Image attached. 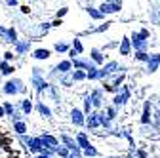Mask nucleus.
Here are the masks:
<instances>
[{"label": "nucleus", "mask_w": 160, "mask_h": 158, "mask_svg": "<svg viewBox=\"0 0 160 158\" xmlns=\"http://www.w3.org/2000/svg\"><path fill=\"white\" fill-rule=\"evenodd\" d=\"M27 88L23 86V82L21 80H17V78H13V80H8L6 84H4V88H2V91L6 93V95H15V93H23Z\"/></svg>", "instance_id": "f257e3e1"}, {"label": "nucleus", "mask_w": 160, "mask_h": 158, "mask_svg": "<svg viewBox=\"0 0 160 158\" xmlns=\"http://www.w3.org/2000/svg\"><path fill=\"white\" fill-rule=\"evenodd\" d=\"M71 122H72L76 128H82V126H86L84 111H80V109H72V111H71Z\"/></svg>", "instance_id": "f03ea898"}, {"label": "nucleus", "mask_w": 160, "mask_h": 158, "mask_svg": "<svg viewBox=\"0 0 160 158\" xmlns=\"http://www.w3.org/2000/svg\"><path fill=\"white\" fill-rule=\"evenodd\" d=\"M128 99H130V90H128V88H122V93L114 95V99H112V105H114V107H122V105H124Z\"/></svg>", "instance_id": "7ed1b4c3"}, {"label": "nucleus", "mask_w": 160, "mask_h": 158, "mask_svg": "<svg viewBox=\"0 0 160 158\" xmlns=\"http://www.w3.org/2000/svg\"><path fill=\"white\" fill-rule=\"evenodd\" d=\"M86 126L90 130H97L101 126V118H99V112H90V116L86 118Z\"/></svg>", "instance_id": "20e7f679"}, {"label": "nucleus", "mask_w": 160, "mask_h": 158, "mask_svg": "<svg viewBox=\"0 0 160 158\" xmlns=\"http://www.w3.org/2000/svg\"><path fill=\"white\" fill-rule=\"evenodd\" d=\"M74 139H76V145L80 147V151H88V149L92 147V143H90V139L86 137V133H84V131L76 133V137H74Z\"/></svg>", "instance_id": "39448f33"}, {"label": "nucleus", "mask_w": 160, "mask_h": 158, "mask_svg": "<svg viewBox=\"0 0 160 158\" xmlns=\"http://www.w3.org/2000/svg\"><path fill=\"white\" fill-rule=\"evenodd\" d=\"M72 65H74V67H78L80 71H92V69H93V63L90 61V59H82V57L72 59Z\"/></svg>", "instance_id": "423d86ee"}, {"label": "nucleus", "mask_w": 160, "mask_h": 158, "mask_svg": "<svg viewBox=\"0 0 160 158\" xmlns=\"http://www.w3.org/2000/svg\"><path fill=\"white\" fill-rule=\"evenodd\" d=\"M40 139H42L48 147H52V149H57L59 145H61V143H59V137H55L52 133H42V135H40Z\"/></svg>", "instance_id": "0eeeda50"}, {"label": "nucleus", "mask_w": 160, "mask_h": 158, "mask_svg": "<svg viewBox=\"0 0 160 158\" xmlns=\"http://www.w3.org/2000/svg\"><path fill=\"white\" fill-rule=\"evenodd\" d=\"M36 111H38V114L42 116V118H52V109L46 103H42V101L36 103Z\"/></svg>", "instance_id": "6e6552de"}, {"label": "nucleus", "mask_w": 160, "mask_h": 158, "mask_svg": "<svg viewBox=\"0 0 160 158\" xmlns=\"http://www.w3.org/2000/svg\"><path fill=\"white\" fill-rule=\"evenodd\" d=\"M90 97H92L93 107H101V105H103V91H101V90H93V91L90 93Z\"/></svg>", "instance_id": "1a4fd4ad"}, {"label": "nucleus", "mask_w": 160, "mask_h": 158, "mask_svg": "<svg viewBox=\"0 0 160 158\" xmlns=\"http://www.w3.org/2000/svg\"><path fill=\"white\" fill-rule=\"evenodd\" d=\"M158 65H160V55H158V53H154V55H151V57H149V61H147V67H149V72H154V71L158 69Z\"/></svg>", "instance_id": "9d476101"}, {"label": "nucleus", "mask_w": 160, "mask_h": 158, "mask_svg": "<svg viewBox=\"0 0 160 158\" xmlns=\"http://www.w3.org/2000/svg\"><path fill=\"white\" fill-rule=\"evenodd\" d=\"M116 69H118V65H116L114 61H111V63H109L107 67H103L101 71H99V78H105V76H109V74H112V72H114Z\"/></svg>", "instance_id": "9b49d317"}, {"label": "nucleus", "mask_w": 160, "mask_h": 158, "mask_svg": "<svg viewBox=\"0 0 160 158\" xmlns=\"http://www.w3.org/2000/svg\"><path fill=\"white\" fill-rule=\"evenodd\" d=\"M13 131H15L19 137L27 135V124H25L23 120H19V122H13Z\"/></svg>", "instance_id": "f8f14e48"}, {"label": "nucleus", "mask_w": 160, "mask_h": 158, "mask_svg": "<svg viewBox=\"0 0 160 158\" xmlns=\"http://www.w3.org/2000/svg\"><path fill=\"white\" fill-rule=\"evenodd\" d=\"M71 69H72V61H69V59H67V61H61V63L55 67V71H59L61 74H67Z\"/></svg>", "instance_id": "ddd939ff"}, {"label": "nucleus", "mask_w": 160, "mask_h": 158, "mask_svg": "<svg viewBox=\"0 0 160 158\" xmlns=\"http://www.w3.org/2000/svg\"><path fill=\"white\" fill-rule=\"evenodd\" d=\"M99 10H101V13H103V15H105V13H114V12H118V10H120V4H103Z\"/></svg>", "instance_id": "4468645a"}, {"label": "nucleus", "mask_w": 160, "mask_h": 158, "mask_svg": "<svg viewBox=\"0 0 160 158\" xmlns=\"http://www.w3.org/2000/svg\"><path fill=\"white\" fill-rule=\"evenodd\" d=\"M55 154L61 156V158H71V156H72V152H71L67 147H63V145H59V147L55 149Z\"/></svg>", "instance_id": "2eb2a0df"}, {"label": "nucleus", "mask_w": 160, "mask_h": 158, "mask_svg": "<svg viewBox=\"0 0 160 158\" xmlns=\"http://www.w3.org/2000/svg\"><path fill=\"white\" fill-rule=\"evenodd\" d=\"M19 107H21V111H23L25 114H31V112H32V103H31V99L19 101Z\"/></svg>", "instance_id": "dca6fc26"}, {"label": "nucleus", "mask_w": 160, "mask_h": 158, "mask_svg": "<svg viewBox=\"0 0 160 158\" xmlns=\"http://www.w3.org/2000/svg\"><path fill=\"white\" fill-rule=\"evenodd\" d=\"M72 80H76V82H80V80H84V78H88V74L84 72V71H80V69H76V71H72Z\"/></svg>", "instance_id": "f3484780"}, {"label": "nucleus", "mask_w": 160, "mask_h": 158, "mask_svg": "<svg viewBox=\"0 0 160 158\" xmlns=\"http://www.w3.org/2000/svg\"><path fill=\"white\" fill-rule=\"evenodd\" d=\"M32 57H34V59H48V57H50V50H36V52L32 53Z\"/></svg>", "instance_id": "a211bd4d"}, {"label": "nucleus", "mask_w": 160, "mask_h": 158, "mask_svg": "<svg viewBox=\"0 0 160 158\" xmlns=\"http://www.w3.org/2000/svg\"><path fill=\"white\" fill-rule=\"evenodd\" d=\"M149 109H151V105L145 103V111H143V116H141V122L143 124H149L151 122V112H149Z\"/></svg>", "instance_id": "6ab92c4d"}, {"label": "nucleus", "mask_w": 160, "mask_h": 158, "mask_svg": "<svg viewBox=\"0 0 160 158\" xmlns=\"http://www.w3.org/2000/svg\"><path fill=\"white\" fill-rule=\"evenodd\" d=\"M120 53H122V55H128L130 53V40H128V38H124L122 44H120Z\"/></svg>", "instance_id": "aec40b11"}, {"label": "nucleus", "mask_w": 160, "mask_h": 158, "mask_svg": "<svg viewBox=\"0 0 160 158\" xmlns=\"http://www.w3.org/2000/svg\"><path fill=\"white\" fill-rule=\"evenodd\" d=\"M27 50H29V40H27V42H21V44H17V46H15V52H17V55L25 53Z\"/></svg>", "instance_id": "412c9836"}, {"label": "nucleus", "mask_w": 160, "mask_h": 158, "mask_svg": "<svg viewBox=\"0 0 160 158\" xmlns=\"http://www.w3.org/2000/svg\"><path fill=\"white\" fill-rule=\"evenodd\" d=\"M0 69H2V74H12L15 69L12 67V65H8L6 61H2V63H0Z\"/></svg>", "instance_id": "4be33fe9"}, {"label": "nucleus", "mask_w": 160, "mask_h": 158, "mask_svg": "<svg viewBox=\"0 0 160 158\" xmlns=\"http://www.w3.org/2000/svg\"><path fill=\"white\" fill-rule=\"evenodd\" d=\"M92 107H93V103H92V97L88 95L86 99H84V114H90V112H92Z\"/></svg>", "instance_id": "5701e85b"}, {"label": "nucleus", "mask_w": 160, "mask_h": 158, "mask_svg": "<svg viewBox=\"0 0 160 158\" xmlns=\"http://www.w3.org/2000/svg\"><path fill=\"white\" fill-rule=\"evenodd\" d=\"M105 114H107V118H109V120L116 118V107H114V105H112V107H107V109H105Z\"/></svg>", "instance_id": "b1692460"}, {"label": "nucleus", "mask_w": 160, "mask_h": 158, "mask_svg": "<svg viewBox=\"0 0 160 158\" xmlns=\"http://www.w3.org/2000/svg\"><path fill=\"white\" fill-rule=\"evenodd\" d=\"M2 107H4V111H6V116H13V114H15V107H13L12 103H4Z\"/></svg>", "instance_id": "393cba45"}, {"label": "nucleus", "mask_w": 160, "mask_h": 158, "mask_svg": "<svg viewBox=\"0 0 160 158\" xmlns=\"http://www.w3.org/2000/svg\"><path fill=\"white\" fill-rule=\"evenodd\" d=\"M92 61H95V63H103V55L99 53L97 50H92Z\"/></svg>", "instance_id": "a878e982"}, {"label": "nucleus", "mask_w": 160, "mask_h": 158, "mask_svg": "<svg viewBox=\"0 0 160 158\" xmlns=\"http://www.w3.org/2000/svg\"><path fill=\"white\" fill-rule=\"evenodd\" d=\"M86 74H88V80H95V78H99V69H95V67H93V69H92V71H88Z\"/></svg>", "instance_id": "bb28decb"}, {"label": "nucleus", "mask_w": 160, "mask_h": 158, "mask_svg": "<svg viewBox=\"0 0 160 158\" xmlns=\"http://www.w3.org/2000/svg\"><path fill=\"white\" fill-rule=\"evenodd\" d=\"M72 46H74L72 50H74L76 53H82V50H84V48H82V44H80V40H74V44H72Z\"/></svg>", "instance_id": "cd10ccee"}, {"label": "nucleus", "mask_w": 160, "mask_h": 158, "mask_svg": "<svg viewBox=\"0 0 160 158\" xmlns=\"http://www.w3.org/2000/svg\"><path fill=\"white\" fill-rule=\"evenodd\" d=\"M135 57L139 59V61H149V55H147V53H143V52H137V53H135Z\"/></svg>", "instance_id": "c85d7f7f"}, {"label": "nucleus", "mask_w": 160, "mask_h": 158, "mask_svg": "<svg viewBox=\"0 0 160 158\" xmlns=\"http://www.w3.org/2000/svg\"><path fill=\"white\" fill-rule=\"evenodd\" d=\"M55 50H57V52H67V44H65V42H57V44H55Z\"/></svg>", "instance_id": "c756f323"}, {"label": "nucleus", "mask_w": 160, "mask_h": 158, "mask_svg": "<svg viewBox=\"0 0 160 158\" xmlns=\"http://www.w3.org/2000/svg\"><path fill=\"white\" fill-rule=\"evenodd\" d=\"M74 80H72V76H63V80H61V84L63 86H71Z\"/></svg>", "instance_id": "7c9ffc66"}, {"label": "nucleus", "mask_w": 160, "mask_h": 158, "mask_svg": "<svg viewBox=\"0 0 160 158\" xmlns=\"http://www.w3.org/2000/svg\"><path fill=\"white\" fill-rule=\"evenodd\" d=\"M88 12H90V13H92V17H95V19H99V17H101V15H103V13H101V12H95V10H93V8H90V10H88Z\"/></svg>", "instance_id": "2f4dec72"}, {"label": "nucleus", "mask_w": 160, "mask_h": 158, "mask_svg": "<svg viewBox=\"0 0 160 158\" xmlns=\"http://www.w3.org/2000/svg\"><path fill=\"white\" fill-rule=\"evenodd\" d=\"M4 57H6V61H10V59H13V53H12V52H6Z\"/></svg>", "instance_id": "473e14b6"}, {"label": "nucleus", "mask_w": 160, "mask_h": 158, "mask_svg": "<svg viewBox=\"0 0 160 158\" xmlns=\"http://www.w3.org/2000/svg\"><path fill=\"white\" fill-rule=\"evenodd\" d=\"M36 158H52V156L46 154V152H42V154H36Z\"/></svg>", "instance_id": "72a5a7b5"}, {"label": "nucleus", "mask_w": 160, "mask_h": 158, "mask_svg": "<svg viewBox=\"0 0 160 158\" xmlns=\"http://www.w3.org/2000/svg\"><path fill=\"white\" fill-rule=\"evenodd\" d=\"M2 116H6V111H4V107H2V105H0V118H2Z\"/></svg>", "instance_id": "f704fd0d"}, {"label": "nucleus", "mask_w": 160, "mask_h": 158, "mask_svg": "<svg viewBox=\"0 0 160 158\" xmlns=\"http://www.w3.org/2000/svg\"><path fill=\"white\" fill-rule=\"evenodd\" d=\"M15 2H17V0H8V4H10V6H13Z\"/></svg>", "instance_id": "c9c22d12"}, {"label": "nucleus", "mask_w": 160, "mask_h": 158, "mask_svg": "<svg viewBox=\"0 0 160 158\" xmlns=\"http://www.w3.org/2000/svg\"><path fill=\"white\" fill-rule=\"evenodd\" d=\"M109 2H112V4H120V0H109Z\"/></svg>", "instance_id": "e433bc0d"}, {"label": "nucleus", "mask_w": 160, "mask_h": 158, "mask_svg": "<svg viewBox=\"0 0 160 158\" xmlns=\"http://www.w3.org/2000/svg\"><path fill=\"white\" fill-rule=\"evenodd\" d=\"M107 158H120V156H107Z\"/></svg>", "instance_id": "4c0bfd02"}]
</instances>
